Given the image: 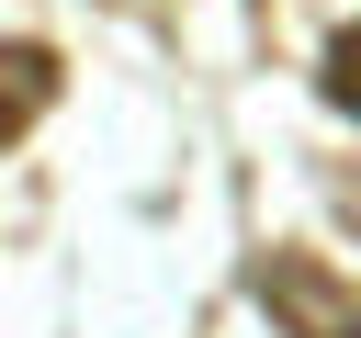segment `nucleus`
Listing matches in <instances>:
<instances>
[{"mask_svg":"<svg viewBox=\"0 0 361 338\" xmlns=\"http://www.w3.org/2000/svg\"><path fill=\"white\" fill-rule=\"evenodd\" d=\"M248 304L271 315V338H361V282H338L316 248H259Z\"/></svg>","mask_w":361,"mask_h":338,"instance_id":"obj_1","label":"nucleus"},{"mask_svg":"<svg viewBox=\"0 0 361 338\" xmlns=\"http://www.w3.org/2000/svg\"><path fill=\"white\" fill-rule=\"evenodd\" d=\"M56 90H68V68H56V45H34V34H11L0 45V146H23L45 113H56Z\"/></svg>","mask_w":361,"mask_h":338,"instance_id":"obj_2","label":"nucleus"},{"mask_svg":"<svg viewBox=\"0 0 361 338\" xmlns=\"http://www.w3.org/2000/svg\"><path fill=\"white\" fill-rule=\"evenodd\" d=\"M316 90H327V101L361 124V23H338V34H327V56H316Z\"/></svg>","mask_w":361,"mask_h":338,"instance_id":"obj_3","label":"nucleus"}]
</instances>
